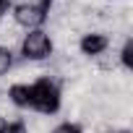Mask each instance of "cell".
Here are the masks:
<instances>
[{
  "mask_svg": "<svg viewBox=\"0 0 133 133\" xmlns=\"http://www.w3.org/2000/svg\"><path fill=\"white\" fill-rule=\"evenodd\" d=\"M29 89H31V112L52 117L63 110V84L52 73L37 76L29 84Z\"/></svg>",
  "mask_w": 133,
  "mask_h": 133,
  "instance_id": "1",
  "label": "cell"
},
{
  "mask_svg": "<svg viewBox=\"0 0 133 133\" xmlns=\"http://www.w3.org/2000/svg\"><path fill=\"white\" fill-rule=\"evenodd\" d=\"M55 39L52 34L39 26V29H29L21 34V42H18V60L21 63H31V65H39V63H47L52 55H55Z\"/></svg>",
  "mask_w": 133,
  "mask_h": 133,
  "instance_id": "2",
  "label": "cell"
},
{
  "mask_svg": "<svg viewBox=\"0 0 133 133\" xmlns=\"http://www.w3.org/2000/svg\"><path fill=\"white\" fill-rule=\"evenodd\" d=\"M115 44V37H110L107 31H99V29H91V31H81L78 39H76V50L84 60H99L102 55L110 52V47Z\"/></svg>",
  "mask_w": 133,
  "mask_h": 133,
  "instance_id": "3",
  "label": "cell"
},
{
  "mask_svg": "<svg viewBox=\"0 0 133 133\" xmlns=\"http://www.w3.org/2000/svg\"><path fill=\"white\" fill-rule=\"evenodd\" d=\"M11 21L21 29V31H29V29H39L47 24V8L39 5V3H31V0H24V3H16L11 8Z\"/></svg>",
  "mask_w": 133,
  "mask_h": 133,
  "instance_id": "4",
  "label": "cell"
},
{
  "mask_svg": "<svg viewBox=\"0 0 133 133\" xmlns=\"http://www.w3.org/2000/svg\"><path fill=\"white\" fill-rule=\"evenodd\" d=\"M5 99H8V104L16 112L31 110V89H29V81H13L8 86V91H5Z\"/></svg>",
  "mask_w": 133,
  "mask_h": 133,
  "instance_id": "5",
  "label": "cell"
},
{
  "mask_svg": "<svg viewBox=\"0 0 133 133\" xmlns=\"http://www.w3.org/2000/svg\"><path fill=\"white\" fill-rule=\"evenodd\" d=\"M16 52L13 50H8V47H0V76H8V73H13V68H16Z\"/></svg>",
  "mask_w": 133,
  "mask_h": 133,
  "instance_id": "6",
  "label": "cell"
},
{
  "mask_svg": "<svg viewBox=\"0 0 133 133\" xmlns=\"http://www.w3.org/2000/svg\"><path fill=\"white\" fill-rule=\"evenodd\" d=\"M50 133H84V125L78 120H63L50 128Z\"/></svg>",
  "mask_w": 133,
  "mask_h": 133,
  "instance_id": "7",
  "label": "cell"
},
{
  "mask_svg": "<svg viewBox=\"0 0 133 133\" xmlns=\"http://www.w3.org/2000/svg\"><path fill=\"white\" fill-rule=\"evenodd\" d=\"M0 133H29V130H26L24 120L16 117V120H3L0 123Z\"/></svg>",
  "mask_w": 133,
  "mask_h": 133,
  "instance_id": "8",
  "label": "cell"
},
{
  "mask_svg": "<svg viewBox=\"0 0 133 133\" xmlns=\"http://www.w3.org/2000/svg\"><path fill=\"white\" fill-rule=\"evenodd\" d=\"M11 8H13V0H0V21L11 16Z\"/></svg>",
  "mask_w": 133,
  "mask_h": 133,
  "instance_id": "9",
  "label": "cell"
},
{
  "mask_svg": "<svg viewBox=\"0 0 133 133\" xmlns=\"http://www.w3.org/2000/svg\"><path fill=\"white\" fill-rule=\"evenodd\" d=\"M31 3H39V5H44V8H50V5L55 3V0H31Z\"/></svg>",
  "mask_w": 133,
  "mask_h": 133,
  "instance_id": "10",
  "label": "cell"
},
{
  "mask_svg": "<svg viewBox=\"0 0 133 133\" xmlns=\"http://www.w3.org/2000/svg\"><path fill=\"white\" fill-rule=\"evenodd\" d=\"M107 3H115V0H107Z\"/></svg>",
  "mask_w": 133,
  "mask_h": 133,
  "instance_id": "11",
  "label": "cell"
}]
</instances>
